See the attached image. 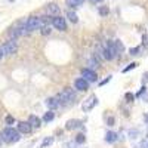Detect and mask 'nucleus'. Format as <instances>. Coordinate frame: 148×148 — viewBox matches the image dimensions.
Wrapping results in <instances>:
<instances>
[{"mask_svg":"<svg viewBox=\"0 0 148 148\" xmlns=\"http://www.w3.org/2000/svg\"><path fill=\"white\" fill-rule=\"evenodd\" d=\"M0 139H2L3 142H6V144H12V142H18L21 139V136H19L18 130H15L14 127L9 126V127L2 130V133H0Z\"/></svg>","mask_w":148,"mask_h":148,"instance_id":"1","label":"nucleus"},{"mask_svg":"<svg viewBox=\"0 0 148 148\" xmlns=\"http://www.w3.org/2000/svg\"><path fill=\"white\" fill-rule=\"evenodd\" d=\"M101 52H102L104 59H107V61H111V59H114L117 56L113 42H104L102 46H101Z\"/></svg>","mask_w":148,"mask_h":148,"instance_id":"2","label":"nucleus"},{"mask_svg":"<svg viewBox=\"0 0 148 148\" xmlns=\"http://www.w3.org/2000/svg\"><path fill=\"white\" fill-rule=\"evenodd\" d=\"M74 98H76V92L73 89H64L62 92H59L56 95L55 99L58 101V104H70V102H73Z\"/></svg>","mask_w":148,"mask_h":148,"instance_id":"3","label":"nucleus"},{"mask_svg":"<svg viewBox=\"0 0 148 148\" xmlns=\"http://www.w3.org/2000/svg\"><path fill=\"white\" fill-rule=\"evenodd\" d=\"M42 27V18L39 16H30L25 22H24V30H25V33H31L37 28H40Z\"/></svg>","mask_w":148,"mask_h":148,"instance_id":"4","label":"nucleus"},{"mask_svg":"<svg viewBox=\"0 0 148 148\" xmlns=\"http://www.w3.org/2000/svg\"><path fill=\"white\" fill-rule=\"evenodd\" d=\"M2 51H3V55H14V53H16V51H18V45H16V42L15 40H9V42H6L3 46H2Z\"/></svg>","mask_w":148,"mask_h":148,"instance_id":"5","label":"nucleus"},{"mask_svg":"<svg viewBox=\"0 0 148 148\" xmlns=\"http://www.w3.org/2000/svg\"><path fill=\"white\" fill-rule=\"evenodd\" d=\"M96 104H98V98H96V95H90V96H88V98H86V99L83 101V104H82V110H83V111H90Z\"/></svg>","mask_w":148,"mask_h":148,"instance_id":"6","label":"nucleus"},{"mask_svg":"<svg viewBox=\"0 0 148 148\" xmlns=\"http://www.w3.org/2000/svg\"><path fill=\"white\" fill-rule=\"evenodd\" d=\"M52 25H53L56 30H59V31H65V30H67V22H65L64 18H61V16L52 18Z\"/></svg>","mask_w":148,"mask_h":148,"instance_id":"7","label":"nucleus"},{"mask_svg":"<svg viewBox=\"0 0 148 148\" xmlns=\"http://www.w3.org/2000/svg\"><path fill=\"white\" fill-rule=\"evenodd\" d=\"M82 76H83V79L86 82H96V79H98L96 73L92 71V70H89V68H83L82 70Z\"/></svg>","mask_w":148,"mask_h":148,"instance_id":"8","label":"nucleus"},{"mask_svg":"<svg viewBox=\"0 0 148 148\" xmlns=\"http://www.w3.org/2000/svg\"><path fill=\"white\" fill-rule=\"evenodd\" d=\"M24 34H27L25 30H24V27H22V28H10V30L8 31V36L10 37L12 40L18 39V37H21V36H24Z\"/></svg>","mask_w":148,"mask_h":148,"instance_id":"9","label":"nucleus"},{"mask_svg":"<svg viewBox=\"0 0 148 148\" xmlns=\"http://www.w3.org/2000/svg\"><path fill=\"white\" fill-rule=\"evenodd\" d=\"M74 86H76V89H79V90H88L89 89V82H86L82 77V79H77L74 82Z\"/></svg>","mask_w":148,"mask_h":148,"instance_id":"10","label":"nucleus"},{"mask_svg":"<svg viewBox=\"0 0 148 148\" xmlns=\"http://www.w3.org/2000/svg\"><path fill=\"white\" fill-rule=\"evenodd\" d=\"M28 125L31 126V129H39L42 126V120L37 117V116H30L28 119Z\"/></svg>","mask_w":148,"mask_h":148,"instance_id":"11","label":"nucleus"},{"mask_svg":"<svg viewBox=\"0 0 148 148\" xmlns=\"http://www.w3.org/2000/svg\"><path fill=\"white\" fill-rule=\"evenodd\" d=\"M77 127H82V121L80 120H76V119L68 120L67 125H65V129L67 130H74V129H77Z\"/></svg>","mask_w":148,"mask_h":148,"instance_id":"12","label":"nucleus"},{"mask_svg":"<svg viewBox=\"0 0 148 148\" xmlns=\"http://www.w3.org/2000/svg\"><path fill=\"white\" fill-rule=\"evenodd\" d=\"M33 129L31 126L28 125V121H19L18 123V132L19 133H30Z\"/></svg>","mask_w":148,"mask_h":148,"instance_id":"13","label":"nucleus"},{"mask_svg":"<svg viewBox=\"0 0 148 148\" xmlns=\"http://www.w3.org/2000/svg\"><path fill=\"white\" fill-rule=\"evenodd\" d=\"M117 139H119V135H117L116 132H107V133H105V141H107V142L113 144V142H116Z\"/></svg>","mask_w":148,"mask_h":148,"instance_id":"14","label":"nucleus"},{"mask_svg":"<svg viewBox=\"0 0 148 148\" xmlns=\"http://www.w3.org/2000/svg\"><path fill=\"white\" fill-rule=\"evenodd\" d=\"M45 104H46L47 108H51V110H55V108H58V105H59L55 98H47V99L45 101Z\"/></svg>","mask_w":148,"mask_h":148,"instance_id":"15","label":"nucleus"},{"mask_svg":"<svg viewBox=\"0 0 148 148\" xmlns=\"http://www.w3.org/2000/svg\"><path fill=\"white\" fill-rule=\"evenodd\" d=\"M113 45H114V49H116V53H117V56L125 51V46H123V43L120 42V40H114L113 42Z\"/></svg>","mask_w":148,"mask_h":148,"instance_id":"16","label":"nucleus"},{"mask_svg":"<svg viewBox=\"0 0 148 148\" xmlns=\"http://www.w3.org/2000/svg\"><path fill=\"white\" fill-rule=\"evenodd\" d=\"M46 12L47 14H59V8L55 3H51V5L46 6Z\"/></svg>","mask_w":148,"mask_h":148,"instance_id":"17","label":"nucleus"},{"mask_svg":"<svg viewBox=\"0 0 148 148\" xmlns=\"http://www.w3.org/2000/svg\"><path fill=\"white\" fill-rule=\"evenodd\" d=\"M67 2V5L70 6V8H76V6H80V5H83V2L84 0H65Z\"/></svg>","mask_w":148,"mask_h":148,"instance_id":"18","label":"nucleus"},{"mask_svg":"<svg viewBox=\"0 0 148 148\" xmlns=\"http://www.w3.org/2000/svg\"><path fill=\"white\" fill-rule=\"evenodd\" d=\"M52 144H53V138H52V136L45 138V139H43V142H42V145H40V148H46V147L52 145Z\"/></svg>","mask_w":148,"mask_h":148,"instance_id":"19","label":"nucleus"},{"mask_svg":"<svg viewBox=\"0 0 148 148\" xmlns=\"http://www.w3.org/2000/svg\"><path fill=\"white\" fill-rule=\"evenodd\" d=\"M74 142H76V144H79V145H82V144H84V142H86V136H84L83 133H80V135H77V136H76Z\"/></svg>","mask_w":148,"mask_h":148,"instance_id":"20","label":"nucleus"},{"mask_svg":"<svg viewBox=\"0 0 148 148\" xmlns=\"http://www.w3.org/2000/svg\"><path fill=\"white\" fill-rule=\"evenodd\" d=\"M67 18H68V19H70V21H71L73 24H76V22L79 21V18H77V15H76V14H74V12H71V10H70V12H68V14H67Z\"/></svg>","mask_w":148,"mask_h":148,"instance_id":"21","label":"nucleus"},{"mask_svg":"<svg viewBox=\"0 0 148 148\" xmlns=\"http://www.w3.org/2000/svg\"><path fill=\"white\" fill-rule=\"evenodd\" d=\"M53 119H55V114L52 113V111H47V113L43 116V120H45L46 123H47V121H52Z\"/></svg>","mask_w":148,"mask_h":148,"instance_id":"22","label":"nucleus"},{"mask_svg":"<svg viewBox=\"0 0 148 148\" xmlns=\"http://www.w3.org/2000/svg\"><path fill=\"white\" fill-rule=\"evenodd\" d=\"M108 8L107 6H102V8H99V15H102V16H105V15H108Z\"/></svg>","mask_w":148,"mask_h":148,"instance_id":"23","label":"nucleus"},{"mask_svg":"<svg viewBox=\"0 0 148 148\" xmlns=\"http://www.w3.org/2000/svg\"><path fill=\"white\" fill-rule=\"evenodd\" d=\"M76 145H77V144L74 142V141H73V142H71V141H68V142H65V144H64V148H76Z\"/></svg>","mask_w":148,"mask_h":148,"instance_id":"24","label":"nucleus"},{"mask_svg":"<svg viewBox=\"0 0 148 148\" xmlns=\"http://www.w3.org/2000/svg\"><path fill=\"white\" fill-rule=\"evenodd\" d=\"M136 65H138L136 62H132L129 67H126L125 70H123V73H127V71H130V70H133V68H136Z\"/></svg>","mask_w":148,"mask_h":148,"instance_id":"25","label":"nucleus"},{"mask_svg":"<svg viewBox=\"0 0 148 148\" xmlns=\"http://www.w3.org/2000/svg\"><path fill=\"white\" fill-rule=\"evenodd\" d=\"M14 123H15V119L12 117V116H8V117H6V125L10 126V125H14Z\"/></svg>","mask_w":148,"mask_h":148,"instance_id":"26","label":"nucleus"},{"mask_svg":"<svg viewBox=\"0 0 148 148\" xmlns=\"http://www.w3.org/2000/svg\"><path fill=\"white\" fill-rule=\"evenodd\" d=\"M138 133H139L138 130H130V132H129V138H132V139H135V138H136V136H138Z\"/></svg>","mask_w":148,"mask_h":148,"instance_id":"27","label":"nucleus"},{"mask_svg":"<svg viewBox=\"0 0 148 148\" xmlns=\"http://www.w3.org/2000/svg\"><path fill=\"white\" fill-rule=\"evenodd\" d=\"M125 98H126V99H127V102H132L135 96H133L132 93H126V95H125Z\"/></svg>","mask_w":148,"mask_h":148,"instance_id":"28","label":"nucleus"},{"mask_svg":"<svg viewBox=\"0 0 148 148\" xmlns=\"http://www.w3.org/2000/svg\"><path fill=\"white\" fill-rule=\"evenodd\" d=\"M139 52V47H135V49H130V55H136Z\"/></svg>","mask_w":148,"mask_h":148,"instance_id":"29","label":"nucleus"},{"mask_svg":"<svg viewBox=\"0 0 148 148\" xmlns=\"http://www.w3.org/2000/svg\"><path fill=\"white\" fill-rule=\"evenodd\" d=\"M114 125V117H108V126H113Z\"/></svg>","mask_w":148,"mask_h":148,"instance_id":"30","label":"nucleus"},{"mask_svg":"<svg viewBox=\"0 0 148 148\" xmlns=\"http://www.w3.org/2000/svg\"><path fill=\"white\" fill-rule=\"evenodd\" d=\"M144 93H145V88H144V86H142V89H141V90H139V92L136 93V96H142Z\"/></svg>","mask_w":148,"mask_h":148,"instance_id":"31","label":"nucleus"},{"mask_svg":"<svg viewBox=\"0 0 148 148\" xmlns=\"http://www.w3.org/2000/svg\"><path fill=\"white\" fill-rule=\"evenodd\" d=\"M110 80H111V77H107V79H105V80H102V82H101L99 84H101V86H104V84H107V83H108Z\"/></svg>","mask_w":148,"mask_h":148,"instance_id":"32","label":"nucleus"},{"mask_svg":"<svg viewBox=\"0 0 148 148\" xmlns=\"http://www.w3.org/2000/svg\"><path fill=\"white\" fill-rule=\"evenodd\" d=\"M144 45L148 46V36H144Z\"/></svg>","mask_w":148,"mask_h":148,"instance_id":"33","label":"nucleus"},{"mask_svg":"<svg viewBox=\"0 0 148 148\" xmlns=\"http://www.w3.org/2000/svg\"><path fill=\"white\" fill-rule=\"evenodd\" d=\"M5 55H3V51H2V47H0V59H2Z\"/></svg>","mask_w":148,"mask_h":148,"instance_id":"34","label":"nucleus"},{"mask_svg":"<svg viewBox=\"0 0 148 148\" xmlns=\"http://www.w3.org/2000/svg\"><path fill=\"white\" fill-rule=\"evenodd\" d=\"M144 119H145V121H147V125H148V113H145V117H144Z\"/></svg>","mask_w":148,"mask_h":148,"instance_id":"35","label":"nucleus"},{"mask_svg":"<svg viewBox=\"0 0 148 148\" xmlns=\"http://www.w3.org/2000/svg\"><path fill=\"white\" fill-rule=\"evenodd\" d=\"M92 2H102V0H92Z\"/></svg>","mask_w":148,"mask_h":148,"instance_id":"36","label":"nucleus"},{"mask_svg":"<svg viewBox=\"0 0 148 148\" xmlns=\"http://www.w3.org/2000/svg\"><path fill=\"white\" fill-rule=\"evenodd\" d=\"M145 147H147V148H148V142H147V144H145Z\"/></svg>","mask_w":148,"mask_h":148,"instance_id":"37","label":"nucleus"},{"mask_svg":"<svg viewBox=\"0 0 148 148\" xmlns=\"http://www.w3.org/2000/svg\"><path fill=\"white\" fill-rule=\"evenodd\" d=\"M9 2H15V0H9Z\"/></svg>","mask_w":148,"mask_h":148,"instance_id":"38","label":"nucleus"},{"mask_svg":"<svg viewBox=\"0 0 148 148\" xmlns=\"http://www.w3.org/2000/svg\"><path fill=\"white\" fill-rule=\"evenodd\" d=\"M0 144H2V139H0Z\"/></svg>","mask_w":148,"mask_h":148,"instance_id":"39","label":"nucleus"}]
</instances>
